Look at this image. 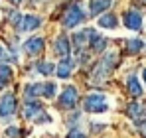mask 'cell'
<instances>
[{
  "label": "cell",
  "instance_id": "obj_26",
  "mask_svg": "<svg viewBox=\"0 0 146 138\" xmlns=\"http://www.w3.org/2000/svg\"><path fill=\"white\" fill-rule=\"evenodd\" d=\"M32 2H38V0H32Z\"/></svg>",
  "mask_w": 146,
  "mask_h": 138
},
{
  "label": "cell",
  "instance_id": "obj_8",
  "mask_svg": "<svg viewBox=\"0 0 146 138\" xmlns=\"http://www.w3.org/2000/svg\"><path fill=\"white\" fill-rule=\"evenodd\" d=\"M42 20L38 16H22V22H20V30L22 32H30V30H36L40 28Z\"/></svg>",
  "mask_w": 146,
  "mask_h": 138
},
{
  "label": "cell",
  "instance_id": "obj_22",
  "mask_svg": "<svg viewBox=\"0 0 146 138\" xmlns=\"http://www.w3.org/2000/svg\"><path fill=\"white\" fill-rule=\"evenodd\" d=\"M67 138H85V134L81 132V130H77V128H73L71 132H69V136Z\"/></svg>",
  "mask_w": 146,
  "mask_h": 138
},
{
  "label": "cell",
  "instance_id": "obj_10",
  "mask_svg": "<svg viewBox=\"0 0 146 138\" xmlns=\"http://www.w3.org/2000/svg\"><path fill=\"white\" fill-rule=\"evenodd\" d=\"M55 53L57 55H63V57L69 55V42H67L65 36H59L57 38V42H55Z\"/></svg>",
  "mask_w": 146,
  "mask_h": 138
},
{
  "label": "cell",
  "instance_id": "obj_16",
  "mask_svg": "<svg viewBox=\"0 0 146 138\" xmlns=\"http://www.w3.org/2000/svg\"><path fill=\"white\" fill-rule=\"evenodd\" d=\"M87 38H89V32H79V34H75V46L77 47H83L87 44Z\"/></svg>",
  "mask_w": 146,
  "mask_h": 138
},
{
  "label": "cell",
  "instance_id": "obj_18",
  "mask_svg": "<svg viewBox=\"0 0 146 138\" xmlns=\"http://www.w3.org/2000/svg\"><path fill=\"white\" fill-rule=\"evenodd\" d=\"M38 71H40L42 75H49V73H53V63L44 61V63H40V65H38Z\"/></svg>",
  "mask_w": 146,
  "mask_h": 138
},
{
  "label": "cell",
  "instance_id": "obj_19",
  "mask_svg": "<svg viewBox=\"0 0 146 138\" xmlns=\"http://www.w3.org/2000/svg\"><path fill=\"white\" fill-rule=\"evenodd\" d=\"M140 111H142V107H140V105H136V103L128 107V113H130V116H138V115H140Z\"/></svg>",
  "mask_w": 146,
  "mask_h": 138
},
{
  "label": "cell",
  "instance_id": "obj_21",
  "mask_svg": "<svg viewBox=\"0 0 146 138\" xmlns=\"http://www.w3.org/2000/svg\"><path fill=\"white\" fill-rule=\"evenodd\" d=\"M128 47H130L132 51H138V49L142 47V42H140V40H130V42H128Z\"/></svg>",
  "mask_w": 146,
  "mask_h": 138
},
{
  "label": "cell",
  "instance_id": "obj_4",
  "mask_svg": "<svg viewBox=\"0 0 146 138\" xmlns=\"http://www.w3.org/2000/svg\"><path fill=\"white\" fill-rule=\"evenodd\" d=\"M59 103H61V107L71 109L73 105L77 103V89H75V87H65V89H63V93H61Z\"/></svg>",
  "mask_w": 146,
  "mask_h": 138
},
{
  "label": "cell",
  "instance_id": "obj_24",
  "mask_svg": "<svg viewBox=\"0 0 146 138\" xmlns=\"http://www.w3.org/2000/svg\"><path fill=\"white\" fill-rule=\"evenodd\" d=\"M2 55H4V51H2V47H0V59H2Z\"/></svg>",
  "mask_w": 146,
  "mask_h": 138
},
{
  "label": "cell",
  "instance_id": "obj_17",
  "mask_svg": "<svg viewBox=\"0 0 146 138\" xmlns=\"http://www.w3.org/2000/svg\"><path fill=\"white\" fill-rule=\"evenodd\" d=\"M55 95V85L53 83H44V87H42V97H53Z\"/></svg>",
  "mask_w": 146,
  "mask_h": 138
},
{
  "label": "cell",
  "instance_id": "obj_9",
  "mask_svg": "<svg viewBox=\"0 0 146 138\" xmlns=\"http://www.w3.org/2000/svg\"><path fill=\"white\" fill-rule=\"evenodd\" d=\"M42 83H34V85H28L26 87V91H24V97H26V101H34L36 97H42Z\"/></svg>",
  "mask_w": 146,
  "mask_h": 138
},
{
  "label": "cell",
  "instance_id": "obj_23",
  "mask_svg": "<svg viewBox=\"0 0 146 138\" xmlns=\"http://www.w3.org/2000/svg\"><path fill=\"white\" fill-rule=\"evenodd\" d=\"M142 79H144V85H146V69L142 71Z\"/></svg>",
  "mask_w": 146,
  "mask_h": 138
},
{
  "label": "cell",
  "instance_id": "obj_14",
  "mask_svg": "<svg viewBox=\"0 0 146 138\" xmlns=\"http://www.w3.org/2000/svg\"><path fill=\"white\" fill-rule=\"evenodd\" d=\"M128 91H130L132 97H140V95H142V87H140V83H138L134 77L128 79Z\"/></svg>",
  "mask_w": 146,
  "mask_h": 138
},
{
  "label": "cell",
  "instance_id": "obj_13",
  "mask_svg": "<svg viewBox=\"0 0 146 138\" xmlns=\"http://www.w3.org/2000/svg\"><path fill=\"white\" fill-rule=\"evenodd\" d=\"M71 69H73V63L69 61V59L61 61V63H59V67H57V77H59V79H65V77H69Z\"/></svg>",
  "mask_w": 146,
  "mask_h": 138
},
{
  "label": "cell",
  "instance_id": "obj_20",
  "mask_svg": "<svg viewBox=\"0 0 146 138\" xmlns=\"http://www.w3.org/2000/svg\"><path fill=\"white\" fill-rule=\"evenodd\" d=\"M6 136H10V138H18V136H20V130H18L16 126H8V128H6Z\"/></svg>",
  "mask_w": 146,
  "mask_h": 138
},
{
  "label": "cell",
  "instance_id": "obj_6",
  "mask_svg": "<svg viewBox=\"0 0 146 138\" xmlns=\"http://www.w3.org/2000/svg\"><path fill=\"white\" fill-rule=\"evenodd\" d=\"M42 49H44V40L42 38H30L24 44V51L28 55H38Z\"/></svg>",
  "mask_w": 146,
  "mask_h": 138
},
{
  "label": "cell",
  "instance_id": "obj_3",
  "mask_svg": "<svg viewBox=\"0 0 146 138\" xmlns=\"http://www.w3.org/2000/svg\"><path fill=\"white\" fill-rule=\"evenodd\" d=\"M83 20V8L79 6V4H73L71 8L67 10V14H65V26L67 28H73V26H77V24Z\"/></svg>",
  "mask_w": 146,
  "mask_h": 138
},
{
  "label": "cell",
  "instance_id": "obj_7",
  "mask_svg": "<svg viewBox=\"0 0 146 138\" xmlns=\"http://www.w3.org/2000/svg\"><path fill=\"white\" fill-rule=\"evenodd\" d=\"M44 113V109L38 105V103H34V101H28L24 107V116L26 118H30V120H36V118H40Z\"/></svg>",
  "mask_w": 146,
  "mask_h": 138
},
{
  "label": "cell",
  "instance_id": "obj_2",
  "mask_svg": "<svg viewBox=\"0 0 146 138\" xmlns=\"http://www.w3.org/2000/svg\"><path fill=\"white\" fill-rule=\"evenodd\" d=\"M16 113V99L12 93H6L2 95L0 99V118H8Z\"/></svg>",
  "mask_w": 146,
  "mask_h": 138
},
{
  "label": "cell",
  "instance_id": "obj_1",
  "mask_svg": "<svg viewBox=\"0 0 146 138\" xmlns=\"http://www.w3.org/2000/svg\"><path fill=\"white\" fill-rule=\"evenodd\" d=\"M109 109L107 97L105 95H89L85 101V111L87 113H105Z\"/></svg>",
  "mask_w": 146,
  "mask_h": 138
},
{
  "label": "cell",
  "instance_id": "obj_15",
  "mask_svg": "<svg viewBox=\"0 0 146 138\" xmlns=\"http://www.w3.org/2000/svg\"><path fill=\"white\" fill-rule=\"evenodd\" d=\"M99 26L101 28H117V18L111 14H105L103 18H99Z\"/></svg>",
  "mask_w": 146,
  "mask_h": 138
},
{
  "label": "cell",
  "instance_id": "obj_5",
  "mask_svg": "<svg viewBox=\"0 0 146 138\" xmlns=\"http://www.w3.org/2000/svg\"><path fill=\"white\" fill-rule=\"evenodd\" d=\"M124 26H126L128 30H140V26H142L140 14H138L136 10H128V12L124 14Z\"/></svg>",
  "mask_w": 146,
  "mask_h": 138
},
{
  "label": "cell",
  "instance_id": "obj_12",
  "mask_svg": "<svg viewBox=\"0 0 146 138\" xmlns=\"http://www.w3.org/2000/svg\"><path fill=\"white\" fill-rule=\"evenodd\" d=\"M111 6V0H91V14H101L103 10H107Z\"/></svg>",
  "mask_w": 146,
  "mask_h": 138
},
{
  "label": "cell",
  "instance_id": "obj_11",
  "mask_svg": "<svg viewBox=\"0 0 146 138\" xmlns=\"http://www.w3.org/2000/svg\"><path fill=\"white\" fill-rule=\"evenodd\" d=\"M10 79H12V69L10 65H0V89H4L8 83H10Z\"/></svg>",
  "mask_w": 146,
  "mask_h": 138
},
{
  "label": "cell",
  "instance_id": "obj_25",
  "mask_svg": "<svg viewBox=\"0 0 146 138\" xmlns=\"http://www.w3.org/2000/svg\"><path fill=\"white\" fill-rule=\"evenodd\" d=\"M10 2H14V4H18V2H20V0H10Z\"/></svg>",
  "mask_w": 146,
  "mask_h": 138
}]
</instances>
